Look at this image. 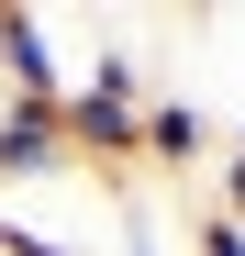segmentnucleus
<instances>
[{
    "instance_id": "nucleus-1",
    "label": "nucleus",
    "mask_w": 245,
    "mask_h": 256,
    "mask_svg": "<svg viewBox=\"0 0 245 256\" xmlns=\"http://www.w3.org/2000/svg\"><path fill=\"white\" fill-rule=\"evenodd\" d=\"M145 45H122V34L100 22V45H90V67L67 78V100H56V134H67V167H90L100 190H122L134 178V134H145Z\"/></svg>"
},
{
    "instance_id": "nucleus-2",
    "label": "nucleus",
    "mask_w": 245,
    "mask_h": 256,
    "mask_svg": "<svg viewBox=\"0 0 245 256\" xmlns=\"http://www.w3.org/2000/svg\"><path fill=\"white\" fill-rule=\"evenodd\" d=\"M212 145H223V122L200 112V100H145V134H134V167H168V178H200L212 167Z\"/></svg>"
},
{
    "instance_id": "nucleus-3",
    "label": "nucleus",
    "mask_w": 245,
    "mask_h": 256,
    "mask_svg": "<svg viewBox=\"0 0 245 256\" xmlns=\"http://www.w3.org/2000/svg\"><path fill=\"white\" fill-rule=\"evenodd\" d=\"M45 178H67V134H56V112L0 100V190H45Z\"/></svg>"
},
{
    "instance_id": "nucleus-4",
    "label": "nucleus",
    "mask_w": 245,
    "mask_h": 256,
    "mask_svg": "<svg viewBox=\"0 0 245 256\" xmlns=\"http://www.w3.org/2000/svg\"><path fill=\"white\" fill-rule=\"evenodd\" d=\"M212 212L245 223V122H223V145H212Z\"/></svg>"
},
{
    "instance_id": "nucleus-5",
    "label": "nucleus",
    "mask_w": 245,
    "mask_h": 256,
    "mask_svg": "<svg viewBox=\"0 0 245 256\" xmlns=\"http://www.w3.org/2000/svg\"><path fill=\"white\" fill-rule=\"evenodd\" d=\"M190 256H245V223H234V212H212V200H200V212H190Z\"/></svg>"
},
{
    "instance_id": "nucleus-6",
    "label": "nucleus",
    "mask_w": 245,
    "mask_h": 256,
    "mask_svg": "<svg viewBox=\"0 0 245 256\" xmlns=\"http://www.w3.org/2000/svg\"><path fill=\"white\" fill-rule=\"evenodd\" d=\"M0 256H78V245L45 234V223H22V212H0Z\"/></svg>"
}]
</instances>
